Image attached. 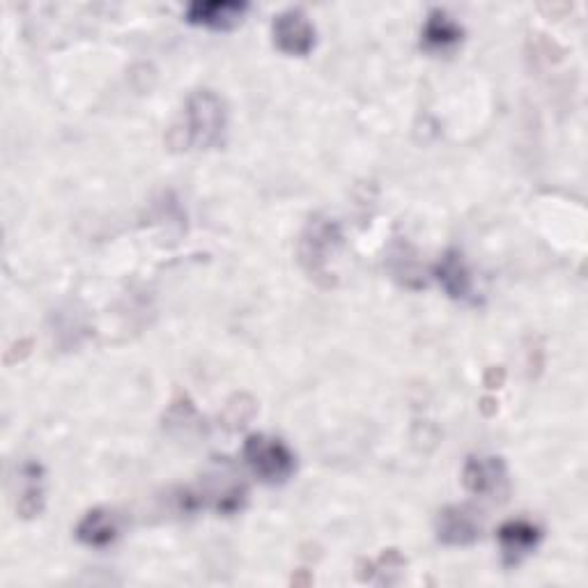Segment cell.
<instances>
[{
    "label": "cell",
    "instance_id": "ba28073f",
    "mask_svg": "<svg viewBox=\"0 0 588 588\" xmlns=\"http://www.w3.org/2000/svg\"><path fill=\"white\" fill-rule=\"evenodd\" d=\"M435 276L444 292L456 301H476L471 269L458 249H448L435 265Z\"/></svg>",
    "mask_w": 588,
    "mask_h": 588
},
{
    "label": "cell",
    "instance_id": "52a82bcc",
    "mask_svg": "<svg viewBox=\"0 0 588 588\" xmlns=\"http://www.w3.org/2000/svg\"><path fill=\"white\" fill-rule=\"evenodd\" d=\"M435 531L439 542L448 547H467L480 538V522L471 508L448 506L437 515Z\"/></svg>",
    "mask_w": 588,
    "mask_h": 588
},
{
    "label": "cell",
    "instance_id": "7c38bea8",
    "mask_svg": "<svg viewBox=\"0 0 588 588\" xmlns=\"http://www.w3.org/2000/svg\"><path fill=\"white\" fill-rule=\"evenodd\" d=\"M21 490H19V512L23 517H32L42 510L44 488H42V467L34 462H26L19 471Z\"/></svg>",
    "mask_w": 588,
    "mask_h": 588
},
{
    "label": "cell",
    "instance_id": "8992f818",
    "mask_svg": "<svg viewBox=\"0 0 588 588\" xmlns=\"http://www.w3.org/2000/svg\"><path fill=\"white\" fill-rule=\"evenodd\" d=\"M501 559L508 568L520 566L527 557H531L542 540V531L529 520H510L501 525L499 534Z\"/></svg>",
    "mask_w": 588,
    "mask_h": 588
},
{
    "label": "cell",
    "instance_id": "7a4b0ae2",
    "mask_svg": "<svg viewBox=\"0 0 588 588\" xmlns=\"http://www.w3.org/2000/svg\"><path fill=\"white\" fill-rule=\"evenodd\" d=\"M342 249V232L340 226L329 217H313L299 237V262L306 269L310 279L320 286H336V273L331 262L336 260L338 251Z\"/></svg>",
    "mask_w": 588,
    "mask_h": 588
},
{
    "label": "cell",
    "instance_id": "3957f363",
    "mask_svg": "<svg viewBox=\"0 0 588 588\" xmlns=\"http://www.w3.org/2000/svg\"><path fill=\"white\" fill-rule=\"evenodd\" d=\"M245 460L267 486H283L297 471V458L290 446L271 435H251L245 441Z\"/></svg>",
    "mask_w": 588,
    "mask_h": 588
},
{
    "label": "cell",
    "instance_id": "6da1fadb",
    "mask_svg": "<svg viewBox=\"0 0 588 588\" xmlns=\"http://www.w3.org/2000/svg\"><path fill=\"white\" fill-rule=\"evenodd\" d=\"M228 127V111L223 99L212 90H196L185 101L178 120L168 131L172 150H212L223 143Z\"/></svg>",
    "mask_w": 588,
    "mask_h": 588
},
{
    "label": "cell",
    "instance_id": "30bf717a",
    "mask_svg": "<svg viewBox=\"0 0 588 588\" xmlns=\"http://www.w3.org/2000/svg\"><path fill=\"white\" fill-rule=\"evenodd\" d=\"M465 38V28L456 17L448 14L441 8L428 12L423 30H421V47L428 53H448L454 51Z\"/></svg>",
    "mask_w": 588,
    "mask_h": 588
},
{
    "label": "cell",
    "instance_id": "5b68a950",
    "mask_svg": "<svg viewBox=\"0 0 588 588\" xmlns=\"http://www.w3.org/2000/svg\"><path fill=\"white\" fill-rule=\"evenodd\" d=\"M465 488L486 499H497L508 492V469L506 462L497 456H478L469 458L462 469Z\"/></svg>",
    "mask_w": 588,
    "mask_h": 588
},
{
    "label": "cell",
    "instance_id": "8fae6325",
    "mask_svg": "<svg viewBox=\"0 0 588 588\" xmlns=\"http://www.w3.org/2000/svg\"><path fill=\"white\" fill-rule=\"evenodd\" d=\"M120 534V525H118V517L109 510L103 508H94L90 512H86L83 520L77 527V538L88 545V547H109L111 542H116Z\"/></svg>",
    "mask_w": 588,
    "mask_h": 588
},
{
    "label": "cell",
    "instance_id": "277c9868",
    "mask_svg": "<svg viewBox=\"0 0 588 588\" xmlns=\"http://www.w3.org/2000/svg\"><path fill=\"white\" fill-rule=\"evenodd\" d=\"M271 38L288 56H308L316 47V26L301 8H288L273 17Z\"/></svg>",
    "mask_w": 588,
    "mask_h": 588
},
{
    "label": "cell",
    "instance_id": "9c48e42d",
    "mask_svg": "<svg viewBox=\"0 0 588 588\" xmlns=\"http://www.w3.org/2000/svg\"><path fill=\"white\" fill-rule=\"evenodd\" d=\"M247 10L249 3H245V0H196L187 8L185 17L193 26L228 30L245 19Z\"/></svg>",
    "mask_w": 588,
    "mask_h": 588
}]
</instances>
